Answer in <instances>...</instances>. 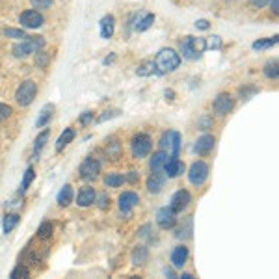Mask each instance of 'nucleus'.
<instances>
[{"mask_svg":"<svg viewBox=\"0 0 279 279\" xmlns=\"http://www.w3.org/2000/svg\"><path fill=\"white\" fill-rule=\"evenodd\" d=\"M179 64H181V56L177 54V51H173V49H162L155 60V69L158 75H166V73L175 71Z\"/></svg>","mask_w":279,"mask_h":279,"instance_id":"nucleus-1","label":"nucleus"},{"mask_svg":"<svg viewBox=\"0 0 279 279\" xmlns=\"http://www.w3.org/2000/svg\"><path fill=\"white\" fill-rule=\"evenodd\" d=\"M45 47V39L43 38H28L25 36V41L19 43V45L13 47V56H17V58H25L28 54H32V52H38L41 51Z\"/></svg>","mask_w":279,"mask_h":279,"instance_id":"nucleus-2","label":"nucleus"},{"mask_svg":"<svg viewBox=\"0 0 279 279\" xmlns=\"http://www.w3.org/2000/svg\"><path fill=\"white\" fill-rule=\"evenodd\" d=\"M205 51H207L205 38H186L181 43V52L186 58H199Z\"/></svg>","mask_w":279,"mask_h":279,"instance_id":"nucleus-3","label":"nucleus"},{"mask_svg":"<svg viewBox=\"0 0 279 279\" xmlns=\"http://www.w3.org/2000/svg\"><path fill=\"white\" fill-rule=\"evenodd\" d=\"M36 93H38V86H36V82L26 80V82H23V84L19 86V90H17V93H15V99H17V103H19L21 106H28V104L34 101Z\"/></svg>","mask_w":279,"mask_h":279,"instance_id":"nucleus-4","label":"nucleus"},{"mask_svg":"<svg viewBox=\"0 0 279 279\" xmlns=\"http://www.w3.org/2000/svg\"><path fill=\"white\" fill-rule=\"evenodd\" d=\"M207 177H208V166L203 160H197V162H194L190 166L188 179L194 186H201L203 182L207 181Z\"/></svg>","mask_w":279,"mask_h":279,"instance_id":"nucleus-5","label":"nucleus"},{"mask_svg":"<svg viewBox=\"0 0 279 279\" xmlns=\"http://www.w3.org/2000/svg\"><path fill=\"white\" fill-rule=\"evenodd\" d=\"M151 147H153V142L147 134H138L132 140V155L134 158H143L151 153Z\"/></svg>","mask_w":279,"mask_h":279,"instance_id":"nucleus-6","label":"nucleus"},{"mask_svg":"<svg viewBox=\"0 0 279 279\" xmlns=\"http://www.w3.org/2000/svg\"><path fill=\"white\" fill-rule=\"evenodd\" d=\"M233 106H234V99L229 93H220L214 99V104H212V108H214V112L218 116H227L229 112L233 110Z\"/></svg>","mask_w":279,"mask_h":279,"instance_id":"nucleus-7","label":"nucleus"},{"mask_svg":"<svg viewBox=\"0 0 279 279\" xmlns=\"http://www.w3.org/2000/svg\"><path fill=\"white\" fill-rule=\"evenodd\" d=\"M160 147L162 149H171V156H177L179 155V151H181V136H179V132L175 130H169L168 134H164L162 140H160Z\"/></svg>","mask_w":279,"mask_h":279,"instance_id":"nucleus-8","label":"nucleus"},{"mask_svg":"<svg viewBox=\"0 0 279 279\" xmlns=\"http://www.w3.org/2000/svg\"><path fill=\"white\" fill-rule=\"evenodd\" d=\"M19 21L25 28H39V26H43V23H45L43 15L39 12H36V10H26V12H23Z\"/></svg>","mask_w":279,"mask_h":279,"instance_id":"nucleus-9","label":"nucleus"},{"mask_svg":"<svg viewBox=\"0 0 279 279\" xmlns=\"http://www.w3.org/2000/svg\"><path fill=\"white\" fill-rule=\"evenodd\" d=\"M190 201H192L190 192H186V190H179V192H175L173 197H171V205H169V208H171L173 212H182V210L190 205Z\"/></svg>","mask_w":279,"mask_h":279,"instance_id":"nucleus-10","label":"nucleus"},{"mask_svg":"<svg viewBox=\"0 0 279 279\" xmlns=\"http://www.w3.org/2000/svg\"><path fill=\"white\" fill-rule=\"evenodd\" d=\"M175 221H177L175 212H173L169 207H164L156 212V223H158L162 229H171L173 225H175Z\"/></svg>","mask_w":279,"mask_h":279,"instance_id":"nucleus-11","label":"nucleus"},{"mask_svg":"<svg viewBox=\"0 0 279 279\" xmlns=\"http://www.w3.org/2000/svg\"><path fill=\"white\" fill-rule=\"evenodd\" d=\"M99 171H101V164L97 160H93V158H86L82 166H80V175L84 179H95L99 175Z\"/></svg>","mask_w":279,"mask_h":279,"instance_id":"nucleus-12","label":"nucleus"},{"mask_svg":"<svg viewBox=\"0 0 279 279\" xmlns=\"http://www.w3.org/2000/svg\"><path fill=\"white\" fill-rule=\"evenodd\" d=\"M169 160H166L164 164V171H166V175L169 179H173V177H179L181 173H184V164L181 160H177V156H168Z\"/></svg>","mask_w":279,"mask_h":279,"instance_id":"nucleus-13","label":"nucleus"},{"mask_svg":"<svg viewBox=\"0 0 279 279\" xmlns=\"http://www.w3.org/2000/svg\"><path fill=\"white\" fill-rule=\"evenodd\" d=\"M97 199V194H95V190L91 188V186H84V188L78 192L77 195V205L78 207H90L93 205Z\"/></svg>","mask_w":279,"mask_h":279,"instance_id":"nucleus-14","label":"nucleus"},{"mask_svg":"<svg viewBox=\"0 0 279 279\" xmlns=\"http://www.w3.org/2000/svg\"><path fill=\"white\" fill-rule=\"evenodd\" d=\"M138 201H140L138 194H134V192H123V194L119 195V208L123 212H130L138 205Z\"/></svg>","mask_w":279,"mask_h":279,"instance_id":"nucleus-15","label":"nucleus"},{"mask_svg":"<svg viewBox=\"0 0 279 279\" xmlns=\"http://www.w3.org/2000/svg\"><path fill=\"white\" fill-rule=\"evenodd\" d=\"M164 182H166V175H162L160 171H153L147 179V190L151 194H158L164 188Z\"/></svg>","mask_w":279,"mask_h":279,"instance_id":"nucleus-16","label":"nucleus"},{"mask_svg":"<svg viewBox=\"0 0 279 279\" xmlns=\"http://www.w3.org/2000/svg\"><path fill=\"white\" fill-rule=\"evenodd\" d=\"M212 147H214V138L212 136H208V134H205V136H201L197 142H195V147L194 151L197 153V155H208L210 151H212Z\"/></svg>","mask_w":279,"mask_h":279,"instance_id":"nucleus-17","label":"nucleus"},{"mask_svg":"<svg viewBox=\"0 0 279 279\" xmlns=\"http://www.w3.org/2000/svg\"><path fill=\"white\" fill-rule=\"evenodd\" d=\"M188 259V247L186 246H177L173 251H171V262L175 268H182L184 262Z\"/></svg>","mask_w":279,"mask_h":279,"instance_id":"nucleus-18","label":"nucleus"},{"mask_svg":"<svg viewBox=\"0 0 279 279\" xmlns=\"http://www.w3.org/2000/svg\"><path fill=\"white\" fill-rule=\"evenodd\" d=\"M114 25H116V21H114L112 15L103 17V21H101V38L110 39L114 36Z\"/></svg>","mask_w":279,"mask_h":279,"instance_id":"nucleus-19","label":"nucleus"},{"mask_svg":"<svg viewBox=\"0 0 279 279\" xmlns=\"http://www.w3.org/2000/svg\"><path fill=\"white\" fill-rule=\"evenodd\" d=\"M168 153L166 151H158V153H155L153 155V158H151V171H162L164 169V164H166V160H168Z\"/></svg>","mask_w":279,"mask_h":279,"instance_id":"nucleus-20","label":"nucleus"},{"mask_svg":"<svg viewBox=\"0 0 279 279\" xmlns=\"http://www.w3.org/2000/svg\"><path fill=\"white\" fill-rule=\"evenodd\" d=\"M73 140H75V130L69 127V129H65L64 132H62V136L58 138V142H56V151H62L64 147H67Z\"/></svg>","mask_w":279,"mask_h":279,"instance_id":"nucleus-21","label":"nucleus"},{"mask_svg":"<svg viewBox=\"0 0 279 279\" xmlns=\"http://www.w3.org/2000/svg\"><path fill=\"white\" fill-rule=\"evenodd\" d=\"M52 112H54V106H52V104H45V106L41 108V112H39V117L36 119V127H43V125L49 123Z\"/></svg>","mask_w":279,"mask_h":279,"instance_id":"nucleus-22","label":"nucleus"},{"mask_svg":"<svg viewBox=\"0 0 279 279\" xmlns=\"http://www.w3.org/2000/svg\"><path fill=\"white\" fill-rule=\"evenodd\" d=\"M71 201H73V188H71V184H65L64 188L60 190L58 203L62 205V207H67V205H69Z\"/></svg>","mask_w":279,"mask_h":279,"instance_id":"nucleus-23","label":"nucleus"},{"mask_svg":"<svg viewBox=\"0 0 279 279\" xmlns=\"http://www.w3.org/2000/svg\"><path fill=\"white\" fill-rule=\"evenodd\" d=\"M147 259H149V251H147V247L140 246L132 251V262H134V264H143V262H147Z\"/></svg>","mask_w":279,"mask_h":279,"instance_id":"nucleus-24","label":"nucleus"},{"mask_svg":"<svg viewBox=\"0 0 279 279\" xmlns=\"http://www.w3.org/2000/svg\"><path fill=\"white\" fill-rule=\"evenodd\" d=\"M19 223V216L17 214H8L4 216V221H2V231H4V234L12 233L13 227Z\"/></svg>","mask_w":279,"mask_h":279,"instance_id":"nucleus-25","label":"nucleus"},{"mask_svg":"<svg viewBox=\"0 0 279 279\" xmlns=\"http://www.w3.org/2000/svg\"><path fill=\"white\" fill-rule=\"evenodd\" d=\"M123 181L125 179L119 175V173H108V175L104 177V184H106V186H110V188H117V186H121Z\"/></svg>","mask_w":279,"mask_h":279,"instance_id":"nucleus-26","label":"nucleus"},{"mask_svg":"<svg viewBox=\"0 0 279 279\" xmlns=\"http://www.w3.org/2000/svg\"><path fill=\"white\" fill-rule=\"evenodd\" d=\"M153 71H155V62H151V60L143 62V64L138 67V75H140V77H147V75H153Z\"/></svg>","mask_w":279,"mask_h":279,"instance_id":"nucleus-27","label":"nucleus"},{"mask_svg":"<svg viewBox=\"0 0 279 279\" xmlns=\"http://www.w3.org/2000/svg\"><path fill=\"white\" fill-rule=\"evenodd\" d=\"M153 23H155V15H151V13H149V15H145V17H143V19L138 23L136 30H138V32H143V30L151 28V25H153Z\"/></svg>","mask_w":279,"mask_h":279,"instance_id":"nucleus-28","label":"nucleus"},{"mask_svg":"<svg viewBox=\"0 0 279 279\" xmlns=\"http://www.w3.org/2000/svg\"><path fill=\"white\" fill-rule=\"evenodd\" d=\"M34 177H36V173H34V168L26 169L25 177H23V182H21V192H25V190L30 186V182L34 181Z\"/></svg>","mask_w":279,"mask_h":279,"instance_id":"nucleus-29","label":"nucleus"},{"mask_svg":"<svg viewBox=\"0 0 279 279\" xmlns=\"http://www.w3.org/2000/svg\"><path fill=\"white\" fill-rule=\"evenodd\" d=\"M277 43V36H273L270 39H264V41H255L253 43V49L255 51H260V49H268V47H272Z\"/></svg>","mask_w":279,"mask_h":279,"instance_id":"nucleus-30","label":"nucleus"},{"mask_svg":"<svg viewBox=\"0 0 279 279\" xmlns=\"http://www.w3.org/2000/svg\"><path fill=\"white\" fill-rule=\"evenodd\" d=\"M51 234H52V225L49 223V221H43L38 229V236L39 238H49Z\"/></svg>","mask_w":279,"mask_h":279,"instance_id":"nucleus-31","label":"nucleus"},{"mask_svg":"<svg viewBox=\"0 0 279 279\" xmlns=\"http://www.w3.org/2000/svg\"><path fill=\"white\" fill-rule=\"evenodd\" d=\"M49 134H51L49 130H43V132H41V134H39V136L36 138V153H39V151L43 149V145H45V142L49 140Z\"/></svg>","mask_w":279,"mask_h":279,"instance_id":"nucleus-32","label":"nucleus"},{"mask_svg":"<svg viewBox=\"0 0 279 279\" xmlns=\"http://www.w3.org/2000/svg\"><path fill=\"white\" fill-rule=\"evenodd\" d=\"M221 47V39L218 36H212V38H208L207 41V49H220Z\"/></svg>","mask_w":279,"mask_h":279,"instance_id":"nucleus-33","label":"nucleus"},{"mask_svg":"<svg viewBox=\"0 0 279 279\" xmlns=\"http://www.w3.org/2000/svg\"><path fill=\"white\" fill-rule=\"evenodd\" d=\"M52 4V0H32V6L38 8V10H45Z\"/></svg>","mask_w":279,"mask_h":279,"instance_id":"nucleus-34","label":"nucleus"},{"mask_svg":"<svg viewBox=\"0 0 279 279\" xmlns=\"http://www.w3.org/2000/svg\"><path fill=\"white\" fill-rule=\"evenodd\" d=\"M10 116H12V108H10L8 104H0V121H2V119H8Z\"/></svg>","mask_w":279,"mask_h":279,"instance_id":"nucleus-35","label":"nucleus"},{"mask_svg":"<svg viewBox=\"0 0 279 279\" xmlns=\"http://www.w3.org/2000/svg\"><path fill=\"white\" fill-rule=\"evenodd\" d=\"M266 77L277 78V64H275V62L266 65Z\"/></svg>","mask_w":279,"mask_h":279,"instance_id":"nucleus-36","label":"nucleus"},{"mask_svg":"<svg viewBox=\"0 0 279 279\" xmlns=\"http://www.w3.org/2000/svg\"><path fill=\"white\" fill-rule=\"evenodd\" d=\"M4 34H6V36H10V38L25 39V32H23V30H10V28H8V30H4Z\"/></svg>","mask_w":279,"mask_h":279,"instance_id":"nucleus-37","label":"nucleus"},{"mask_svg":"<svg viewBox=\"0 0 279 279\" xmlns=\"http://www.w3.org/2000/svg\"><path fill=\"white\" fill-rule=\"evenodd\" d=\"M17 275H21V277H28V270L26 268H15L12 272V277H17Z\"/></svg>","mask_w":279,"mask_h":279,"instance_id":"nucleus-38","label":"nucleus"},{"mask_svg":"<svg viewBox=\"0 0 279 279\" xmlns=\"http://www.w3.org/2000/svg\"><path fill=\"white\" fill-rule=\"evenodd\" d=\"M268 2H270V0H249V4L255 8H264Z\"/></svg>","mask_w":279,"mask_h":279,"instance_id":"nucleus-39","label":"nucleus"},{"mask_svg":"<svg viewBox=\"0 0 279 279\" xmlns=\"http://www.w3.org/2000/svg\"><path fill=\"white\" fill-rule=\"evenodd\" d=\"M195 26H197L199 30H207V28H208V21L199 19V21H197V23H195Z\"/></svg>","mask_w":279,"mask_h":279,"instance_id":"nucleus-40","label":"nucleus"},{"mask_svg":"<svg viewBox=\"0 0 279 279\" xmlns=\"http://www.w3.org/2000/svg\"><path fill=\"white\" fill-rule=\"evenodd\" d=\"M36 56H38V65H41V67H43V65L47 64V56L43 54V52H38Z\"/></svg>","mask_w":279,"mask_h":279,"instance_id":"nucleus-41","label":"nucleus"},{"mask_svg":"<svg viewBox=\"0 0 279 279\" xmlns=\"http://www.w3.org/2000/svg\"><path fill=\"white\" fill-rule=\"evenodd\" d=\"M138 179H140V175H138L136 171H130V173H129V177H127V181H129V182H132V184H134V182H136Z\"/></svg>","mask_w":279,"mask_h":279,"instance_id":"nucleus-42","label":"nucleus"},{"mask_svg":"<svg viewBox=\"0 0 279 279\" xmlns=\"http://www.w3.org/2000/svg\"><path fill=\"white\" fill-rule=\"evenodd\" d=\"M91 117H93V114H91V112H86V114H84V116H82V119H80V121H82V123H88V121H90V119H91Z\"/></svg>","mask_w":279,"mask_h":279,"instance_id":"nucleus-43","label":"nucleus"},{"mask_svg":"<svg viewBox=\"0 0 279 279\" xmlns=\"http://www.w3.org/2000/svg\"><path fill=\"white\" fill-rule=\"evenodd\" d=\"M99 205H101V208H106V205H108V197H106V195H101V203H99Z\"/></svg>","mask_w":279,"mask_h":279,"instance_id":"nucleus-44","label":"nucleus"},{"mask_svg":"<svg viewBox=\"0 0 279 279\" xmlns=\"http://www.w3.org/2000/svg\"><path fill=\"white\" fill-rule=\"evenodd\" d=\"M272 8H273V13L277 15L279 13V0H272Z\"/></svg>","mask_w":279,"mask_h":279,"instance_id":"nucleus-45","label":"nucleus"},{"mask_svg":"<svg viewBox=\"0 0 279 279\" xmlns=\"http://www.w3.org/2000/svg\"><path fill=\"white\" fill-rule=\"evenodd\" d=\"M181 277H184V279H192V273H182Z\"/></svg>","mask_w":279,"mask_h":279,"instance_id":"nucleus-46","label":"nucleus"}]
</instances>
